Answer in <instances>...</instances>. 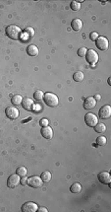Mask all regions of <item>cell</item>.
<instances>
[{"label": "cell", "instance_id": "cell-1", "mask_svg": "<svg viewBox=\"0 0 111 212\" xmlns=\"http://www.w3.org/2000/svg\"><path fill=\"white\" fill-rule=\"evenodd\" d=\"M6 35L11 40H20L22 36V30L16 25H10L6 28Z\"/></svg>", "mask_w": 111, "mask_h": 212}, {"label": "cell", "instance_id": "cell-2", "mask_svg": "<svg viewBox=\"0 0 111 212\" xmlns=\"http://www.w3.org/2000/svg\"><path fill=\"white\" fill-rule=\"evenodd\" d=\"M43 100L48 107H56L59 103L58 97L53 93H46L43 96Z\"/></svg>", "mask_w": 111, "mask_h": 212}, {"label": "cell", "instance_id": "cell-3", "mask_svg": "<svg viewBox=\"0 0 111 212\" xmlns=\"http://www.w3.org/2000/svg\"><path fill=\"white\" fill-rule=\"evenodd\" d=\"M86 58L89 63L91 65H95L98 61V54L93 49H88L86 54Z\"/></svg>", "mask_w": 111, "mask_h": 212}, {"label": "cell", "instance_id": "cell-4", "mask_svg": "<svg viewBox=\"0 0 111 212\" xmlns=\"http://www.w3.org/2000/svg\"><path fill=\"white\" fill-rule=\"evenodd\" d=\"M43 182L42 180V178L38 177V176H33L28 179V185L33 187V189H37V187H42Z\"/></svg>", "mask_w": 111, "mask_h": 212}, {"label": "cell", "instance_id": "cell-5", "mask_svg": "<svg viewBox=\"0 0 111 212\" xmlns=\"http://www.w3.org/2000/svg\"><path fill=\"white\" fill-rule=\"evenodd\" d=\"M85 121L90 127H95L98 122V117L93 113H89L85 115Z\"/></svg>", "mask_w": 111, "mask_h": 212}, {"label": "cell", "instance_id": "cell-6", "mask_svg": "<svg viewBox=\"0 0 111 212\" xmlns=\"http://www.w3.org/2000/svg\"><path fill=\"white\" fill-rule=\"evenodd\" d=\"M95 45L99 50L105 51L108 49V40L105 37H98L97 40H95Z\"/></svg>", "mask_w": 111, "mask_h": 212}, {"label": "cell", "instance_id": "cell-7", "mask_svg": "<svg viewBox=\"0 0 111 212\" xmlns=\"http://www.w3.org/2000/svg\"><path fill=\"white\" fill-rule=\"evenodd\" d=\"M98 117L102 119H108L111 117V107L108 105L104 106L98 112Z\"/></svg>", "mask_w": 111, "mask_h": 212}, {"label": "cell", "instance_id": "cell-8", "mask_svg": "<svg viewBox=\"0 0 111 212\" xmlns=\"http://www.w3.org/2000/svg\"><path fill=\"white\" fill-rule=\"evenodd\" d=\"M7 117L10 119H16L19 117V110L15 107H8L5 110Z\"/></svg>", "mask_w": 111, "mask_h": 212}, {"label": "cell", "instance_id": "cell-9", "mask_svg": "<svg viewBox=\"0 0 111 212\" xmlns=\"http://www.w3.org/2000/svg\"><path fill=\"white\" fill-rule=\"evenodd\" d=\"M20 177H19L17 174H14V175H11L10 177L8 178V180H7V185H8L9 187H11V189H14V187H16L17 185L20 184Z\"/></svg>", "mask_w": 111, "mask_h": 212}, {"label": "cell", "instance_id": "cell-10", "mask_svg": "<svg viewBox=\"0 0 111 212\" xmlns=\"http://www.w3.org/2000/svg\"><path fill=\"white\" fill-rule=\"evenodd\" d=\"M22 107L24 108L28 112H32L35 109V103H33V99L31 98H25L22 101Z\"/></svg>", "mask_w": 111, "mask_h": 212}, {"label": "cell", "instance_id": "cell-11", "mask_svg": "<svg viewBox=\"0 0 111 212\" xmlns=\"http://www.w3.org/2000/svg\"><path fill=\"white\" fill-rule=\"evenodd\" d=\"M38 206L33 202H26L23 206H22L21 210L23 212H35L37 211Z\"/></svg>", "mask_w": 111, "mask_h": 212}, {"label": "cell", "instance_id": "cell-12", "mask_svg": "<svg viewBox=\"0 0 111 212\" xmlns=\"http://www.w3.org/2000/svg\"><path fill=\"white\" fill-rule=\"evenodd\" d=\"M98 180L101 182V184H104V185H109L111 182V177L110 174L108 172H101L98 174L97 176Z\"/></svg>", "mask_w": 111, "mask_h": 212}, {"label": "cell", "instance_id": "cell-13", "mask_svg": "<svg viewBox=\"0 0 111 212\" xmlns=\"http://www.w3.org/2000/svg\"><path fill=\"white\" fill-rule=\"evenodd\" d=\"M96 106V101L93 97H89L86 98L84 102V108L86 110H93V108H95Z\"/></svg>", "mask_w": 111, "mask_h": 212}, {"label": "cell", "instance_id": "cell-14", "mask_svg": "<svg viewBox=\"0 0 111 212\" xmlns=\"http://www.w3.org/2000/svg\"><path fill=\"white\" fill-rule=\"evenodd\" d=\"M42 135L46 139H51L53 137V130L51 127L47 126H43L42 128Z\"/></svg>", "mask_w": 111, "mask_h": 212}, {"label": "cell", "instance_id": "cell-15", "mask_svg": "<svg viewBox=\"0 0 111 212\" xmlns=\"http://www.w3.org/2000/svg\"><path fill=\"white\" fill-rule=\"evenodd\" d=\"M71 27L74 31H81L82 28H83V22H82V20H80L79 18H76L72 21Z\"/></svg>", "mask_w": 111, "mask_h": 212}, {"label": "cell", "instance_id": "cell-16", "mask_svg": "<svg viewBox=\"0 0 111 212\" xmlns=\"http://www.w3.org/2000/svg\"><path fill=\"white\" fill-rule=\"evenodd\" d=\"M27 54H28L30 56H37L38 54V49L37 45H28L27 47Z\"/></svg>", "mask_w": 111, "mask_h": 212}, {"label": "cell", "instance_id": "cell-17", "mask_svg": "<svg viewBox=\"0 0 111 212\" xmlns=\"http://www.w3.org/2000/svg\"><path fill=\"white\" fill-rule=\"evenodd\" d=\"M82 190V185L81 184H79V182H75L71 185V187H70V191L72 192V193H80Z\"/></svg>", "mask_w": 111, "mask_h": 212}, {"label": "cell", "instance_id": "cell-18", "mask_svg": "<svg viewBox=\"0 0 111 212\" xmlns=\"http://www.w3.org/2000/svg\"><path fill=\"white\" fill-rule=\"evenodd\" d=\"M40 178H42V182H50V180H51L52 176H51V173L48 172V171H45V172H42V175H40Z\"/></svg>", "mask_w": 111, "mask_h": 212}, {"label": "cell", "instance_id": "cell-19", "mask_svg": "<svg viewBox=\"0 0 111 212\" xmlns=\"http://www.w3.org/2000/svg\"><path fill=\"white\" fill-rule=\"evenodd\" d=\"M22 101H23V98H22V96H20V95H15V96H13L11 99V102L14 106L20 105V104H22Z\"/></svg>", "mask_w": 111, "mask_h": 212}, {"label": "cell", "instance_id": "cell-20", "mask_svg": "<svg viewBox=\"0 0 111 212\" xmlns=\"http://www.w3.org/2000/svg\"><path fill=\"white\" fill-rule=\"evenodd\" d=\"M73 79H74V81H76V82H82L84 80V73L81 71L75 72L73 75Z\"/></svg>", "mask_w": 111, "mask_h": 212}, {"label": "cell", "instance_id": "cell-21", "mask_svg": "<svg viewBox=\"0 0 111 212\" xmlns=\"http://www.w3.org/2000/svg\"><path fill=\"white\" fill-rule=\"evenodd\" d=\"M95 130L98 133H102L106 130V126L104 123H101V122H97V124L95 126Z\"/></svg>", "mask_w": 111, "mask_h": 212}, {"label": "cell", "instance_id": "cell-22", "mask_svg": "<svg viewBox=\"0 0 111 212\" xmlns=\"http://www.w3.org/2000/svg\"><path fill=\"white\" fill-rule=\"evenodd\" d=\"M43 96H44V94H43L42 91H40V90H37V91H35V92L33 93V99H35V100H37V101L42 100Z\"/></svg>", "mask_w": 111, "mask_h": 212}, {"label": "cell", "instance_id": "cell-23", "mask_svg": "<svg viewBox=\"0 0 111 212\" xmlns=\"http://www.w3.org/2000/svg\"><path fill=\"white\" fill-rule=\"evenodd\" d=\"M16 174L19 176V177H25L27 175V169L25 167H19L17 169Z\"/></svg>", "mask_w": 111, "mask_h": 212}, {"label": "cell", "instance_id": "cell-24", "mask_svg": "<svg viewBox=\"0 0 111 212\" xmlns=\"http://www.w3.org/2000/svg\"><path fill=\"white\" fill-rule=\"evenodd\" d=\"M106 142H107V140H106L105 136H99L96 138V144L99 146H104L106 144Z\"/></svg>", "mask_w": 111, "mask_h": 212}, {"label": "cell", "instance_id": "cell-25", "mask_svg": "<svg viewBox=\"0 0 111 212\" xmlns=\"http://www.w3.org/2000/svg\"><path fill=\"white\" fill-rule=\"evenodd\" d=\"M70 7H71V9L73 11H80V9H81V4H80V2L72 1Z\"/></svg>", "mask_w": 111, "mask_h": 212}, {"label": "cell", "instance_id": "cell-26", "mask_svg": "<svg viewBox=\"0 0 111 212\" xmlns=\"http://www.w3.org/2000/svg\"><path fill=\"white\" fill-rule=\"evenodd\" d=\"M25 34L29 37V38H32L35 36V30L32 27H29L25 30Z\"/></svg>", "mask_w": 111, "mask_h": 212}, {"label": "cell", "instance_id": "cell-27", "mask_svg": "<svg viewBox=\"0 0 111 212\" xmlns=\"http://www.w3.org/2000/svg\"><path fill=\"white\" fill-rule=\"evenodd\" d=\"M86 51H88V49H86V47H81L79 50H78V55L80 57H84L86 56Z\"/></svg>", "mask_w": 111, "mask_h": 212}, {"label": "cell", "instance_id": "cell-28", "mask_svg": "<svg viewBox=\"0 0 111 212\" xmlns=\"http://www.w3.org/2000/svg\"><path fill=\"white\" fill-rule=\"evenodd\" d=\"M90 38H91V40H93V42H95V40L98 38V34H97V33H95V32L91 33Z\"/></svg>", "mask_w": 111, "mask_h": 212}, {"label": "cell", "instance_id": "cell-29", "mask_svg": "<svg viewBox=\"0 0 111 212\" xmlns=\"http://www.w3.org/2000/svg\"><path fill=\"white\" fill-rule=\"evenodd\" d=\"M48 123H49V122H48V119H42V120H40V125H42V127L47 126Z\"/></svg>", "mask_w": 111, "mask_h": 212}, {"label": "cell", "instance_id": "cell-30", "mask_svg": "<svg viewBox=\"0 0 111 212\" xmlns=\"http://www.w3.org/2000/svg\"><path fill=\"white\" fill-rule=\"evenodd\" d=\"M20 182H21V184L23 185H28V178H27L26 176H25V177H23V178H22V179L20 180Z\"/></svg>", "mask_w": 111, "mask_h": 212}, {"label": "cell", "instance_id": "cell-31", "mask_svg": "<svg viewBox=\"0 0 111 212\" xmlns=\"http://www.w3.org/2000/svg\"><path fill=\"white\" fill-rule=\"evenodd\" d=\"M37 211L38 212H48V210L45 207H39V208H37Z\"/></svg>", "mask_w": 111, "mask_h": 212}, {"label": "cell", "instance_id": "cell-32", "mask_svg": "<svg viewBox=\"0 0 111 212\" xmlns=\"http://www.w3.org/2000/svg\"><path fill=\"white\" fill-rule=\"evenodd\" d=\"M95 101H99L100 100V95H95Z\"/></svg>", "mask_w": 111, "mask_h": 212}, {"label": "cell", "instance_id": "cell-33", "mask_svg": "<svg viewBox=\"0 0 111 212\" xmlns=\"http://www.w3.org/2000/svg\"><path fill=\"white\" fill-rule=\"evenodd\" d=\"M107 82H108V84H109V85H110V84H111V83H110V78H108V80H107Z\"/></svg>", "mask_w": 111, "mask_h": 212}]
</instances>
